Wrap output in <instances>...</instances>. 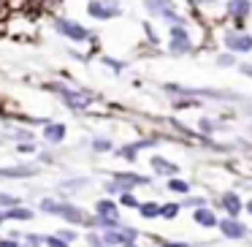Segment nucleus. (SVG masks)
<instances>
[{"label": "nucleus", "instance_id": "obj_1", "mask_svg": "<svg viewBox=\"0 0 252 247\" xmlns=\"http://www.w3.org/2000/svg\"><path fill=\"white\" fill-rule=\"evenodd\" d=\"M87 11L93 14L95 19H109V17H117V14H120V6L111 3V0H93L87 6Z\"/></svg>", "mask_w": 252, "mask_h": 247}, {"label": "nucleus", "instance_id": "obj_2", "mask_svg": "<svg viewBox=\"0 0 252 247\" xmlns=\"http://www.w3.org/2000/svg\"><path fill=\"white\" fill-rule=\"evenodd\" d=\"M144 3H147V8L152 14H158V17H165V19H171V22H179L171 0H144Z\"/></svg>", "mask_w": 252, "mask_h": 247}, {"label": "nucleus", "instance_id": "obj_3", "mask_svg": "<svg viewBox=\"0 0 252 247\" xmlns=\"http://www.w3.org/2000/svg\"><path fill=\"white\" fill-rule=\"evenodd\" d=\"M57 30H60L63 35H68V38H73V41H87V30L82 28V25H76V22H71V19H57Z\"/></svg>", "mask_w": 252, "mask_h": 247}, {"label": "nucleus", "instance_id": "obj_4", "mask_svg": "<svg viewBox=\"0 0 252 247\" xmlns=\"http://www.w3.org/2000/svg\"><path fill=\"white\" fill-rule=\"evenodd\" d=\"M187 49H190V38H187V30L182 28V25L171 28V52L182 55V52H187Z\"/></svg>", "mask_w": 252, "mask_h": 247}, {"label": "nucleus", "instance_id": "obj_5", "mask_svg": "<svg viewBox=\"0 0 252 247\" xmlns=\"http://www.w3.org/2000/svg\"><path fill=\"white\" fill-rule=\"evenodd\" d=\"M225 44H228L230 49H236V52H250L252 49V35H233V33H228V35H225Z\"/></svg>", "mask_w": 252, "mask_h": 247}, {"label": "nucleus", "instance_id": "obj_6", "mask_svg": "<svg viewBox=\"0 0 252 247\" xmlns=\"http://www.w3.org/2000/svg\"><path fill=\"white\" fill-rule=\"evenodd\" d=\"M228 14L236 19V22H241V19L250 14V0H230V3H228Z\"/></svg>", "mask_w": 252, "mask_h": 247}, {"label": "nucleus", "instance_id": "obj_7", "mask_svg": "<svg viewBox=\"0 0 252 247\" xmlns=\"http://www.w3.org/2000/svg\"><path fill=\"white\" fill-rule=\"evenodd\" d=\"M98 212L103 214V223L109 225V228H114L117 225V207L111 201H100L98 204Z\"/></svg>", "mask_w": 252, "mask_h": 247}, {"label": "nucleus", "instance_id": "obj_8", "mask_svg": "<svg viewBox=\"0 0 252 247\" xmlns=\"http://www.w3.org/2000/svg\"><path fill=\"white\" fill-rule=\"evenodd\" d=\"M220 231H222L225 236H233V239H236V236H244L247 234L244 225L236 223V220H225V223H220Z\"/></svg>", "mask_w": 252, "mask_h": 247}, {"label": "nucleus", "instance_id": "obj_9", "mask_svg": "<svg viewBox=\"0 0 252 247\" xmlns=\"http://www.w3.org/2000/svg\"><path fill=\"white\" fill-rule=\"evenodd\" d=\"M63 98H65L71 106H76V109H82V106H87V104H90V95H82V93H68V90L63 93Z\"/></svg>", "mask_w": 252, "mask_h": 247}, {"label": "nucleus", "instance_id": "obj_10", "mask_svg": "<svg viewBox=\"0 0 252 247\" xmlns=\"http://www.w3.org/2000/svg\"><path fill=\"white\" fill-rule=\"evenodd\" d=\"M57 214H63V217L71 220V223H79V220H84L82 209H76V207H57Z\"/></svg>", "mask_w": 252, "mask_h": 247}, {"label": "nucleus", "instance_id": "obj_11", "mask_svg": "<svg viewBox=\"0 0 252 247\" xmlns=\"http://www.w3.org/2000/svg\"><path fill=\"white\" fill-rule=\"evenodd\" d=\"M63 136H65V125H46L44 128V139H49V141H60Z\"/></svg>", "mask_w": 252, "mask_h": 247}, {"label": "nucleus", "instance_id": "obj_12", "mask_svg": "<svg viewBox=\"0 0 252 247\" xmlns=\"http://www.w3.org/2000/svg\"><path fill=\"white\" fill-rule=\"evenodd\" d=\"M222 204H225V209H228L230 214H239V209H241V201H239V196H233V193H228V196L222 198Z\"/></svg>", "mask_w": 252, "mask_h": 247}, {"label": "nucleus", "instance_id": "obj_13", "mask_svg": "<svg viewBox=\"0 0 252 247\" xmlns=\"http://www.w3.org/2000/svg\"><path fill=\"white\" fill-rule=\"evenodd\" d=\"M149 163H152V169H155V171H160V174H171V171H176V169H174V163H165L163 158H152Z\"/></svg>", "mask_w": 252, "mask_h": 247}, {"label": "nucleus", "instance_id": "obj_14", "mask_svg": "<svg viewBox=\"0 0 252 247\" xmlns=\"http://www.w3.org/2000/svg\"><path fill=\"white\" fill-rule=\"evenodd\" d=\"M195 223H201V225H217V217H214L212 212H206V209H198V212H195Z\"/></svg>", "mask_w": 252, "mask_h": 247}, {"label": "nucleus", "instance_id": "obj_15", "mask_svg": "<svg viewBox=\"0 0 252 247\" xmlns=\"http://www.w3.org/2000/svg\"><path fill=\"white\" fill-rule=\"evenodd\" d=\"M117 179H122V185H147V179L138 174H117Z\"/></svg>", "mask_w": 252, "mask_h": 247}, {"label": "nucleus", "instance_id": "obj_16", "mask_svg": "<svg viewBox=\"0 0 252 247\" xmlns=\"http://www.w3.org/2000/svg\"><path fill=\"white\" fill-rule=\"evenodd\" d=\"M0 174L3 176H30V174H35V169H0Z\"/></svg>", "mask_w": 252, "mask_h": 247}, {"label": "nucleus", "instance_id": "obj_17", "mask_svg": "<svg viewBox=\"0 0 252 247\" xmlns=\"http://www.w3.org/2000/svg\"><path fill=\"white\" fill-rule=\"evenodd\" d=\"M168 187H171V190H179V193H187V190H190V185H187V182H182V179H171Z\"/></svg>", "mask_w": 252, "mask_h": 247}, {"label": "nucleus", "instance_id": "obj_18", "mask_svg": "<svg viewBox=\"0 0 252 247\" xmlns=\"http://www.w3.org/2000/svg\"><path fill=\"white\" fill-rule=\"evenodd\" d=\"M141 214L144 217H155V214H160V209L155 204H147V207H141Z\"/></svg>", "mask_w": 252, "mask_h": 247}, {"label": "nucleus", "instance_id": "obj_19", "mask_svg": "<svg viewBox=\"0 0 252 247\" xmlns=\"http://www.w3.org/2000/svg\"><path fill=\"white\" fill-rule=\"evenodd\" d=\"M11 217H17V220H28V217H30V212H28V209H11Z\"/></svg>", "mask_w": 252, "mask_h": 247}, {"label": "nucleus", "instance_id": "obj_20", "mask_svg": "<svg viewBox=\"0 0 252 247\" xmlns=\"http://www.w3.org/2000/svg\"><path fill=\"white\" fill-rule=\"evenodd\" d=\"M46 245H49V247H65V239H57V236H49V239H46Z\"/></svg>", "mask_w": 252, "mask_h": 247}, {"label": "nucleus", "instance_id": "obj_21", "mask_svg": "<svg viewBox=\"0 0 252 247\" xmlns=\"http://www.w3.org/2000/svg\"><path fill=\"white\" fill-rule=\"evenodd\" d=\"M176 212H179V207H176V204H171V207H165V209H163L165 217H176Z\"/></svg>", "mask_w": 252, "mask_h": 247}, {"label": "nucleus", "instance_id": "obj_22", "mask_svg": "<svg viewBox=\"0 0 252 247\" xmlns=\"http://www.w3.org/2000/svg\"><path fill=\"white\" fill-rule=\"evenodd\" d=\"M0 204H3V207H14L17 198H14V196H0Z\"/></svg>", "mask_w": 252, "mask_h": 247}, {"label": "nucleus", "instance_id": "obj_23", "mask_svg": "<svg viewBox=\"0 0 252 247\" xmlns=\"http://www.w3.org/2000/svg\"><path fill=\"white\" fill-rule=\"evenodd\" d=\"M122 204H125V207H136L138 201H136V198L130 196V193H125V196H122Z\"/></svg>", "mask_w": 252, "mask_h": 247}, {"label": "nucleus", "instance_id": "obj_24", "mask_svg": "<svg viewBox=\"0 0 252 247\" xmlns=\"http://www.w3.org/2000/svg\"><path fill=\"white\" fill-rule=\"evenodd\" d=\"M95 149H111V141H103V139H100V141H95Z\"/></svg>", "mask_w": 252, "mask_h": 247}, {"label": "nucleus", "instance_id": "obj_25", "mask_svg": "<svg viewBox=\"0 0 252 247\" xmlns=\"http://www.w3.org/2000/svg\"><path fill=\"white\" fill-rule=\"evenodd\" d=\"M217 63H220V66H230V63H233V57H230V55H222Z\"/></svg>", "mask_w": 252, "mask_h": 247}, {"label": "nucleus", "instance_id": "obj_26", "mask_svg": "<svg viewBox=\"0 0 252 247\" xmlns=\"http://www.w3.org/2000/svg\"><path fill=\"white\" fill-rule=\"evenodd\" d=\"M60 239H65V242H73V231H63V234H60Z\"/></svg>", "mask_w": 252, "mask_h": 247}, {"label": "nucleus", "instance_id": "obj_27", "mask_svg": "<svg viewBox=\"0 0 252 247\" xmlns=\"http://www.w3.org/2000/svg\"><path fill=\"white\" fill-rule=\"evenodd\" d=\"M0 247H17L14 242H0Z\"/></svg>", "mask_w": 252, "mask_h": 247}, {"label": "nucleus", "instance_id": "obj_28", "mask_svg": "<svg viewBox=\"0 0 252 247\" xmlns=\"http://www.w3.org/2000/svg\"><path fill=\"white\" fill-rule=\"evenodd\" d=\"M190 3H201V0H190Z\"/></svg>", "mask_w": 252, "mask_h": 247}, {"label": "nucleus", "instance_id": "obj_29", "mask_svg": "<svg viewBox=\"0 0 252 247\" xmlns=\"http://www.w3.org/2000/svg\"><path fill=\"white\" fill-rule=\"evenodd\" d=\"M250 212H252V201H250Z\"/></svg>", "mask_w": 252, "mask_h": 247}, {"label": "nucleus", "instance_id": "obj_30", "mask_svg": "<svg viewBox=\"0 0 252 247\" xmlns=\"http://www.w3.org/2000/svg\"><path fill=\"white\" fill-rule=\"evenodd\" d=\"M0 223H3V214H0Z\"/></svg>", "mask_w": 252, "mask_h": 247}, {"label": "nucleus", "instance_id": "obj_31", "mask_svg": "<svg viewBox=\"0 0 252 247\" xmlns=\"http://www.w3.org/2000/svg\"><path fill=\"white\" fill-rule=\"evenodd\" d=\"M127 247H133V245H127Z\"/></svg>", "mask_w": 252, "mask_h": 247}]
</instances>
